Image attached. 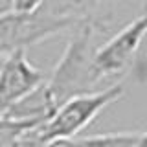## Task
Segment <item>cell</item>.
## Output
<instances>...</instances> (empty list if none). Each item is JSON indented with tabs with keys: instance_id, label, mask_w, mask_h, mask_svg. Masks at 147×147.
<instances>
[{
	"instance_id": "1",
	"label": "cell",
	"mask_w": 147,
	"mask_h": 147,
	"mask_svg": "<svg viewBox=\"0 0 147 147\" xmlns=\"http://www.w3.org/2000/svg\"><path fill=\"white\" fill-rule=\"evenodd\" d=\"M109 28L98 18H81L72 28V35L68 39L64 52L53 66L52 74L44 79L53 103L61 105L63 101L79 94L98 90L99 81L96 79L92 57L96 50V37L105 33Z\"/></svg>"
},
{
	"instance_id": "2",
	"label": "cell",
	"mask_w": 147,
	"mask_h": 147,
	"mask_svg": "<svg viewBox=\"0 0 147 147\" xmlns=\"http://www.w3.org/2000/svg\"><path fill=\"white\" fill-rule=\"evenodd\" d=\"M77 18L63 15L40 2L33 9H11L0 15V61L17 50H28L77 24Z\"/></svg>"
},
{
	"instance_id": "3",
	"label": "cell",
	"mask_w": 147,
	"mask_h": 147,
	"mask_svg": "<svg viewBox=\"0 0 147 147\" xmlns=\"http://www.w3.org/2000/svg\"><path fill=\"white\" fill-rule=\"evenodd\" d=\"M123 92H125V85L123 81H118L105 88L79 94L63 101L53 110L52 116L42 125L37 127L40 144L44 145L52 140H61V138H76L105 109H109L110 105L121 99Z\"/></svg>"
},
{
	"instance_id": "4",
	"label": "cell",
	"mask_w": 147,
	"mask_h": 147,
	"mask_svg": "<svg viewBox=\"0 0 147 147\" xmlns=\"http://www.w3.org/2000/svg\"><path fill=\"white\" fill-rule=\"evenodd\" d=\"M147 30V18L140 13L136 18L127 22L119 31L110 35L103 44H98L92 57L96 79L103 81H123L129 72H145V57L142 53L144 37Z\"/></svg>"
},
{
	"instance_id": "5",
	"label": "cell",
	"mask_w": 147,
	"mask_h": 147,
	"mask_svg": "<svg viewBox=\"0 0 147 147\" xmlns=\"http://www.w3.org/2000/svg\"><path fill=\"white\" fill-rule=\"evenodd\" d=\"M46 79V74L28 59L26 50H17L0 61V114L22 99Z\"/></svg>"
},
{
	"instance_id": "6",
	"label": "cell",
	"mask_w": 147,
	"mask_h": 147,
	"mask_svg": "<svg viewBox=\"0 0 147 147\" xmlns=\"http://www.w3.org/2000/svg\"><path fill=\"white\" fill-rule=\"evenodd\" d=\"M83 147H145L147 134L144 131H127V132H107L94 134L86 138H77Z\"/></svg>"
},
{
	"instance_id": "7",
	"label": "cell",
	"mask_w": 147,
	"mask_h": 147,
	"mask_svg": "<svg viewBox=\"0 0 147 147\" xmlns=\"http://www.w3.org/2000/svg\"><path fill=\"white\" fill-rule=\"evenodd\" d=\"M15 9V0H0V15Z\"/></svg>"
}]
</instances>
